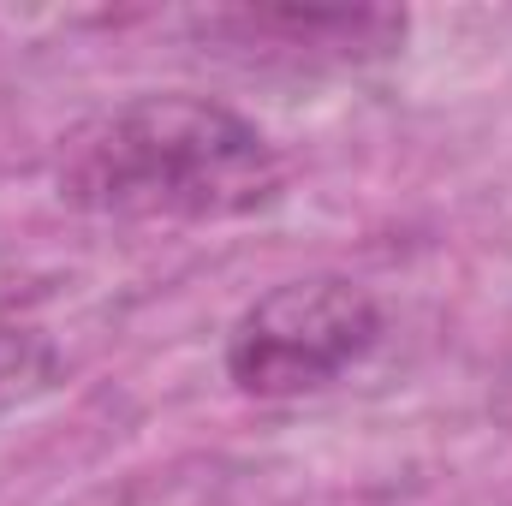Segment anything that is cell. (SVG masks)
Returning a JSON list of instances; mask_svg holds the SVG:
<instances>
[{
	"instance_id": "cell-1",
	"label": "cell",
	"mask_w": 512,
	"mask_h": 506,
	"mask_svg": "<svg viewBox=\"0 0 512 506\" xmlns=\"http://www.w3.org/2000/svg\"><path fill=\"white\" fill-rule=\"evenodd\" d=\"M60 203L108 221H233L280 197V155L215 96H131L60 137Z\"/></svg>"
},
{
	"instance_id": "cell-2",
	"label": "cell",
	"mask_w": 512,
	"mask_h": 506,
	"mask_svg": "<svg viewBox=\"0 0 512 506\" xmlns=\"http://www.w3.org/2000/svg\"><path fill=\"white\" fill-rule=\"evenodd\" d=\"M382 340V304L340 274L280 280L227 334V376L251 399L322 393Z\"/></svg>"
},
{
	"instance_id": "cell-3",
	"label": "cell",
	"mask_w": 512,
	"mask_h": 506,
	"mask_svg": "<svg viewBox=\"0 0 512 506\" xmlns=\"http://www.w3.org/2000/svg\"><path fill=\"white\" fill-rule=\"evenodd\" d=\"M203 42L239 54L251 66H364L405 42V18L382 6L358 12H304V6H262V12H209L197 18Z\"/></svg>"
},
{
	"instance_id": "cell-4",
	"label": "cell",
	"mask_w": 512,
	"mask_h": 506,
	"mask_svg": "<svg viewBox=\"0 0 512 506\" xmlns=\"http://www.w3.org/2000/svg\"><path fill=\"white\" fill-rule=\"evenodd\" d=\"M54 370L48 346L30 334V328H12L0 322V393H18V387H36V381Z\"/></svg>"
},
{
	"instance_id": "cell-5",
	"label": "cell",
	"mask_w": 512,
	"mask_h": 506,
	"mask_svg": "<svg viewBox=\"0 0 512 506\" xmlns=\"http://www.w3.org/2000/svg\"><path fill=\"white\" fill-rule=\"evenodd\" d=\"M495 411H501V423H507V429H512V381H507V387H501V399H495Z\"/></svg>"
}]
</instances>
